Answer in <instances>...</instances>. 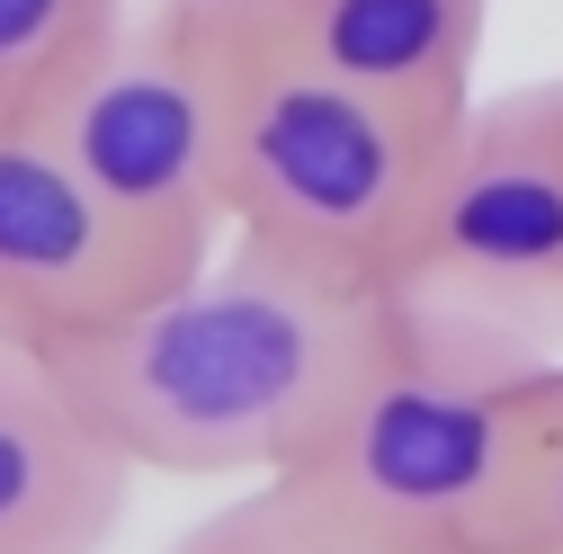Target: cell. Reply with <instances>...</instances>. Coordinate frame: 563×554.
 Listing matches in <instances>:
<instances>
[{
    "label": "cell",
    "instance_id": "obj_1",
    "mask_svg": "<svg viewBox=\"0 0 563 554\" xmlns=\"http://www.w3.org/2000/svg\"><path fill=\"white\" fill-rule=\"evenodd\" d=\"M376 331H385L376 277L296 259L260 233H224L216 259H197L179 287L45 358L134 474L260 483L296 474L322 447Z\"/></svg>",
    "mask_w": 563,
    "mask_h": 554
},
{
    "label": "cell",
    "instance_id": "obj_2",
    "mask_svg": "<svg viewBox=\"0 0 563 554\" xmlns=\"http://www.w3.org/2000/svg\"><path fill=\"white\" fill-rule=\"evenodd\" d=\"M554 376V331L385 287V331L296 483L420 554H519L528 447Z\"/></svg>",
    "mask_w": 563,
    "mask_h": 554
},
{
    "label": "cell",
    "instance_id": "obj_3",
    "mask_svg": "<svg viewBox=\"0 0 563 554\" xmlns=\"http://www.w3.org/2000/svg\"><path fill=\"white\" fill-rule=\"evenodd\" d=\"M224 125V215L296 259L385 287L439 134L322 63L268 0H206Z\"/></svg>",
    "mask_w": 563,
    "mask_h": 554
},
{
    "label": "cell",
    "instance_id": "obj_4",
    "mask_svg": "<svg viewBox=\"0 0 563 554\" xmlns=\"http://www.w3.org/2000/svg\"><path fill=\"white\" fill-rule=\"evenodd\" d=\"M36 125L179 277L233 233L206 0H125V19L36 108Z\"/></svg>",
    "mask_w": 563,
    "mask_h": 554
},
{
    "label": "cell",
    "instance_id": "obj_5",
    "mask_svg": "<svg viewBox=\"0 0 563 554\" xmlns=\"http://www.w3.org/2000/svg\"><path fill=\"white\" fill-rule=\"evenodd\" d=\"M385 287L483 304L563 340V81L474 99L439 134Z\"/></svg>",
    "mask_w": 563,
    "mask_h": 554
},
{
    "label": "cell",
    "instance_id": "obj_6",
    "mask_svg": "<svg viewBox=\"0 0 563 554\" xmlns=\"http://www.w3.org/2000/svg\"><path fill=\"white\" fill-rule=\"evenodd\" d=\"M179 287V268L63 162L45 125H0V331L63 350Z\"/></svg>",
    "mask_w": 563,
    "mask_h": 554
},
{
    "label": "cell",
    "instance_id": "obj_7",
    "mask_svg": "<svg viewBox=\"0 0 563 554\" xmlns=\"http://www.w3.org/2000/svg\"><path fill=\"white\" fill-rule=\"evenodd\" d=\"M134 465L99 439L45 350L0 331V554H108Z\"/></svg>",
    "mask_w": 563,
    "mask_h": 554
},
{
    "label": "cell",
    "instance_id": "obj_8",
    "mask_svg": "<svg viewBox=\"0 0 563 554\" xmlns=\"http://www.w3.org/2000/svg\"><path fill=\"white\" fill-rule=\"evenodd\" d=\"M322 63H340L349 81H367L385 108L411 125L448 134L474 108V63L492 0H268Z\"/></svg>",
    "mask_w": 563,
    "mask_h": 554
},
{
    "label": "cell",
    "instance_id": "obj_9",
    "mask_svg": "<svg viewBox=\"0 0 563 554\" xmlns=\"http://www.w3.org/2000/svg\"><path fill=\"white\" fill-rule=\"evenodd\" d=\"M170 554H420V545L367 528L358 510L322 501L296 474H260L242 501H224L216 519H197Z\"/></svg>",
    "mask_w": 563,
    "mask_h": 554
},
{
    "label": "cell",
    "instance_id": "obj_10",
    "mask_svg": "<svg viewBox=\"0 0 563 554\" xmlns=\"http://www.w3.org/2000/svg\"><path fill=\"white\" fill-rule=\"evenodd\" d=\"M117 19L125 0H0V125H36Z\"/></svg>",
    "mask_w": 563,
    "mask_h": 554
},
{
    "label": "cell",
    "instance_id": "obj_11",
    "mask_svg": "<svg viewBox=\"0 0 563 554\" xmlns=\"http://www.w3.org/2000/svg\"><path fill=\"white\" fill-rule=\"evenodd\" d=\"M519 554H563V376L537 411V447H528V519H519Z\"/></svg>",
    "mask_w": 563,
    "mask_h": 554
}]
</instances>
